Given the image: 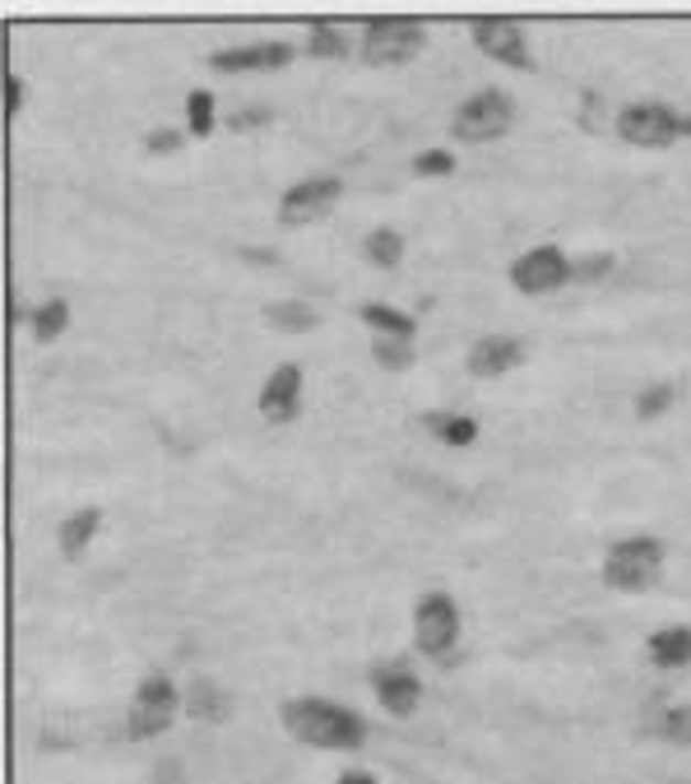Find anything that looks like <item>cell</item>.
<instances>
[{
	"mask_svg": "<svg viewBox=\"0 0 691 784\" xmlns=\"http://www.w3.org/2000/svg\"><path fill=\"white\" fill-rule=\"evenodd\" d=\"M668 405H673V386H655V390H645L640 395V418H655V414H663Z\"/></svg>",
	"mask_w": 691,
	"mask_h": 784,
	"instance_id": "obj_28",
	"label": "cell"
},
{
	"mask_svg": "<svg viewBox=\"0 0 691 784\" xmlns=\"http://www.w3.org/2000/svg\"><path fill=\"white\" fill-rule=\"evenodd\" d=\"M283 729L293 733L298 743L321 748V752H348V748H363V738H367V724H363L348 706L316 701V697L288 701V706H283Z\"/></svg>",
	"mask_w": 691,
	"mask_h": 784,
	"instance_id": "obj_1",
	"label": "cell"
},
{
	"mask_svg": "<svg viewBox=\"0 0 691 784\" xmlns=\"http://www.w3.org/2000/svg\"><path fill=\"white\" fill-rule=\"evenodd\" d=\"M451 168H455V159H451L445 149H428V153H418V159H413V172H418V176H445Z\"/></svg>",
	"mask_w": 691,
	"mask_h": 784,
	"instance_id": "obj_26",
	"label": "cell"
},
{
	"mask_svg": "<svg viewBox=\"0 0 691 784\" xmlns=\"http://www.w3.org/2000/svg\"><path fill=\"white\" fill-rule=\"evenodd\" d=\"M525 357V348L516 340H506V334H487V340H478L469 348V372L474 376H501L510 372Z\"/></svg>",
	"mask_w": 691,
	"mask_h": 784,
	"instance_id": "obj_13",
	"label": "cell"
},
{
	"mask_svg": "<svg viewBox=\"0 0 691 784\" xmlns=\"http://www.w3.org/2000/svg\"><path fill=\"white\" fill-rule=\"evenodd\" d=\"M617 136L631 140V144H645V149H663L682 136V117L659 107V103H640V107H627L617 117Z\"/></svg>",
	"mask_w": 691,
	"mask_h": 784,
	"instance_id": "obj_7",
	"label": "cell"
},
{
	"mask_svg": "<svg viewBox=\"0 0 691 784\" xmlns=\"http://www.w3.org/2000/svg\"><path fill=\"white\" fill-rule=\"evenodd\" d=\"M575 270L571 260L557 251V246H533V251H525L516 265H510V283L520 288V293H548V288L566 283Z\"/></svg>",
	"mask_w": 691,
	"mask_h": 784,
	"instance_id": "obj_9",
	"label": "cell"
},
{
	"mask_svg": "<svg viewBox=\"0 0 691 784\" xmlns=\"http://www.w3.org/2000/svg\"><path fill=\"white\" fill-rule=\"evenodd\" d=\"M510 121H516V107H510L506 94H497V88H483V94L464 98L460 111H455V136L469 140V144H487L510 130Z\"/></svg>",
	"mask_w": 691,
	"mask_h": 784,
	"instance_id": "obj_2",
	"label": "cell"
},
{
	"mask_svg": "<svg viewBox=\"0 0 691 784\" xmlns=\"http://www.w3.org/2000/svg\"><path fill=\"white\" fill-rule=\"evenodd\" d=\"M186 117H191L195 136H209V130H214V94H205V88H199V94H191Z\"/></svg>",
	"mask_w": 691,
	"mask_h": 784,
	"instance_id": "obj_25",
	"label": "cell"
},
{
	"mask_svg": "<svg viewBox=\"0 0 691 784\" xmlns=\"http://www.w3.org/2000/svg\"><path fill=\"white\" fill-rule=\"evenodd\" d=\"M371 683H376V697H381V706L390 715H413L418 710L422 687H418V678L409 674V668H381Z\"/></svg>",
	"mask_w": 691,
	"mask_h": 784,
	"instance_id": "obj_14",
	"label": "cell"
},
{
	"mask_svg": "<svg viewBox=\"0 0 691 784\" xmlns=\"http://www.w3.org/2000/svg\"><path fill=\"white\" fill-rule=\"evenodd\" d=\"M98 520H102V515H98L94 506H88V511H75L71 520L61 525V552H65V557H79V552L88 548V539L98 534Z\"/></svg>",
	"mask_w": 691,
	"mask_h": 784,
	"instance_id": "obj_16",
	"label": "cell"
},
{
	"mask_svg": "<svg viewBox=\"0 0 691 784\" xmlns=\"http://www.w3.org/2000/svg\"><path fill=\"white\" fill-rule=\"evenodd\" d=\"M428 428L441 437V441H451V445H469L474 437H478V428H474V418H460V414H432L428 418Z\"/></svg>",
	"mask_w": 691,
	"mask_h": 784,
	"instance_id": "obj_22",
	"label": "cell"
},
{
	"mask_svg": "<svg viewBox=\"0 0 691 784\" xmlns=\"http://www.w3.org/2000/svg\"><path fill=\"white\" fill-rule=\"evenodd\" d=\"M176 706H182L176 687L163 674H149L136 691V706H130V738H159L176 720Z\"/></svg>",
	"mask_w": 691,
	"mask_h": 784,
	"instance_id": "obj_6",
	"label": "cell"
},
{
	"mask_svg": "<svg viewBox=\"0 0 691 784\" xmlns=\"http://www.w3.org/2000/svg\"><path fill=\"white\" fill-rule=\"evenodd\" d=\"M65 325H71V307H65L61 298L42 302V307L33 311V340H37V344H52Z\"/></svg>",
	"mask_w": 691,
	"mask_h": 784,
	"instance_id": "obj_19",
	"label": "cell"
},
{
	"mask_svg": "<svg viewBox=\"0 0 691 784\" xmlns=\"http://www.w3.org/2000/svg\"><path fill=\"white\" fill-rule=\"evenodd\" d=\"M144 144H149V153H168V149L182 144V136H176V130H159V136H149Z\"/></svg>",
	"mask_w": 691,
	"mask_h": 784,
	"instance_id": "obj_30",
	"label": "cell"
},
{
	"mask_svg": "<svg viewBox=\"0 0 691 784\" xmlns=\"http://www.w3.org/2000/svg\"><path fill=\"white\" fill-rule=\"evenodd\" d=\"M363 251H367L371 265H381V270H395L399 256H404V237H399L395 228H376V233L367 237Z\"/></svg>",
	"mask_w": 691,
	"mask_h": 784,
	"instance_id": "obj_20",
	"label": "cell"
},
{
	"mask_svg": "<svg viewBox=\"0 0 691 784\" xmlns=\"http://www.w3.org/2000/svg\"><path fill=\"white\" fill-rule=\"evenodd\" d=\"M650 655H655V664H687L691 659V632L687 626H673V632L650 636Z\"/></svg>",
	"mask_w": 691,
	"mask_h": 784,
	"instance_id": "obj_18",
	"label": "cell"
},
{
	"mask_svg": "<svg viewBox=\"0 0 691 784\" xmlns=\"http://www.w3.org/2000/svg\"><path fill=\"white\" fill-rule=\"evenodd\" d=\"M682 136H691V117H682Z\"/></svg>",
	"mask_w": 691,
	"mask_h": 784,
	"instance_id": "obj_33",
	"label": "cell"
},
{
	"mask_svg": "<svg viewBox=\"0 0 691 784\" xmlns=\"http://www.w3.org/2000/svg\"><path fill=\"white\" fill-rule=\"evenodd\" d=\"M422 24L404 14H386V19H371L367 24V42H363V56L367 65H399L422 52Z\"/></svg>",
	"mask_w": 691,
	"mask_h": 784,
	"instance_id": "obj_4",
	"label": "cell"
},
{
	"mask_svg": "<svg viewBox=\"0 0 691 784\" xmlns=\"http://www.w3.org/2000/svg\"><path fill=\"white\" fill-rule=\"evenodd\" d=\"M659 571H663V544H655V539L617 544L604 562V580L613 590H645Z\"/></svg>",
	"mask_w": 691,
	"mask_h": 784,
	"instance_id": "obj_5",
	"label": "cell"
},
{
	"mask_svg": "<svg viewBox=\"0 0 691 784\" xmlns=\"http://www.w3.org/2000/svg\"><path fill=\"white\" fill-rule=\"evenodd\" d=\"M358 316H363L371 330H381L386 340H413V321L404 316V311L386 307V302H363V307H358Z\"/></svg>",
	"mask_w": 691,
	"mask_h": 784,
	"instance_id": "obj_15",
	"label": "cell"
},
{
	"mask_svg": "<svg viewBox=\"0 0 691 784\" xmlns=\"http://www.w3.org/2000/svg\"><path fill=\"white\" fill-rule=\"evenodd\" d=\"M311 52L316 56H344V33L334 24H325V19H316V24H311Z\"/></svg>",
	"mask_w": 691,
	"mask_h": 784,
	"instance_id": "obj_24",
	"label": "cell"
},
{
	"mask_svg": "<svg viewBox=\"0 0 691 784\" xmlns=\"http://www.w3.org/2000/svg\"><path fill=\"white\" fill-rule=\"evenodd\" d=\"M376 357H381L386 367H409L413 348H409V340H376Z\"/></svg>",
	"mask_w": 691,
	"mask_h": 784,
	"instance_id": "obj_27",
	"label": "cell"
},
{
	"mask_svg": "<svg viewBox=\"0 0 691 784\" xmlns=\"http://www.w3.org/2000/svg\"><path fill=\"white\" fill-rule=\"evenodd\" d=\"M270 321L279 330H311V325H316V311L302 307V302H274L270 307Z\"/></svg>",
	"mask_w": 691,
	"mask_h": 784,
	"instance_id": "obj_23",
	"label": "cell"
},
{
	"mask_svg": "<svg viewBox=\"0 0 691 784\" xmlns=\"http://www.w3.org/2000/svg\"><path fill=\"white\" fill-rule=\"evenodd\" d=\"M474 42L478 52L497 56L501 65H510V71H529V42H525V29L516 24V19H474Z\"/></svg>",
	"mask_w": 691,
	"mask_h": 784,
	"instance_id": "obj_10",
	"label": "cell"
},
{
	"mask_svg": "<svg viewBox=\"0 0 691 784\" xmlns=\"http://www.w3.org/2000/svg\"><path fill=\"white\" fill-rule=\"evenodd\" d=\"M256 121H264V111H237L233 126H256Z\"/></svg>",
	"mask_w": 691,
	"mask_h": 784,
	"instance_id": "obj_32",
	"label": "cell"
},
{
	"mask_svg": "<svg viewBox=\"0 0 691 784\" xmlns=\"http://www.w3.org/2000/svg\"><path fill=\"white\" fill-rule=\"evenodd\" d=\"M293 61V47L288 42H251V47H233V52H214L209 71L237 75V71H279V65Z\"/></svg>",
	"mask_w": 691,
	"mask_h": 784,
	"instance_id": "obj_11",
	"label": "cell"
},
{
	"mask_svg": "<svg viewBox=\"0 0 691 784\" xmlns=\"http://www.w3.org/2000/svg\"><path fill=\"white\" fill-rule=\"evenodd\" d=\"M339 182L334 176H311V182H298L293 191L283 195V205H279V223L283 228H302V223H316L325 218L334 205H339Z\"/></svg>",
	"mask_w": 691,
	"mask_h": 784,
	"instance_id": "obj_8",
	"label": "cell"
},
{
	"mask_svg": "<svg viewBox=\"0 0 691 784\" xmlns=\"http://www.w3.org/2000/svg\"><path fill=\"white\" fill-rule=\"evenodd\" d=\"M413 636L428 659H445L460 641V609L451 594H422L413 613Z\"/></svg>",
	"mask_w": 691,
	"mask_h": 784,
	"instance_id": "obj_3",
	"label": "cell"
},
{
	"mask_svg": "<svg viewBox=\"0 0 691 784\" xmlns=\"http://www.w3.org/2000/svg\"><path fill=\"white\" fill-rule=\"evenodd\" d=\"M19 107H24V79L10 75L6 79V111H10V117H19Z\"/></svg>",
	"mask_w": 691,
	"mask_h": 784,
	"instance_id": "obj_29",
	"label": "cell"
},
{
	"mask_svg": "<svg viewBox=\"0 0 691 784\" xmlns=\"http://www.w3.org/2000/svg\"><path fill=\"white\" fill-rule=\"evenodd\" d=\"M339 784H376V775H367V771H348Z\"/></svg>",
	"mask_w": 691,
	"mask_h": 784,
	"instance_id": "obj_31",
	"label": "cell"
},
{
	"mask_svg": "<svg viewBox=\"0 0 691 784\" xmlns=\"http://www.w3.org/2000/svg\"><path fill=\"white\" fill-rule=\"evenodd\" d=\"M298 405H302V367L298 363H283V367H274L270 380H264L260 414L270 418V422H288V418H298Z\"/></svg>",
	"mask_w": 691,
	"mask_h": 784,
	"instance_id": "obj_12",
	"label": "cell"
},
{
	"mask_svg": "<svg viewBox=\"0 0 691 784\" xmlns=\"http://www.w3.org/2000/svg\"><path fill=\"white\" fill-rule=\"evenodd\" d=\"M655 738H663V743H673V748H691V706L663 710L655 720Z\"/></svg>",
	"mask_w": 691,
	"mask_h": 784,
	"instance_id": "obj_21",
	"label": "cell"
},
{
	"mask_svg": "<svg viewBox=\"0 0 691 784\" xmlns=\"http://www.w3.org/2000/svg\"><path fill=\"white\" fill-rule=\"evenodd\" d=\"M186 710L199 715V720H223L228 715V697L214 683H191L186 687Z\"/></svg>",
	"mask_w": 691,
	"mask_h": 784,
	"instance_id": "obj_17",
	"label": "cell"
}]
</instances>
